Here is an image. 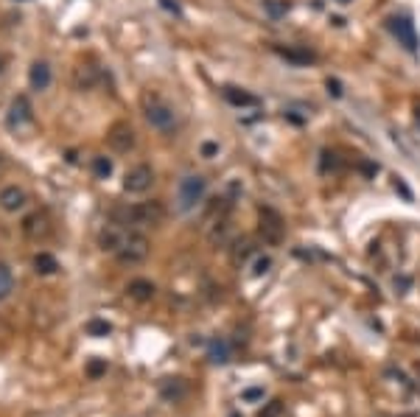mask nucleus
<instances>
[{
  "label": "nucleus",
  "mask_w": 420,
  "mask_h": 417,
  "mask_svg": "<svg viewBox=\"0 0 420 417\" xmlns=\"http://www.w3.org/2000/svg\"><path fill=\"white\" fill-rule=\"evenodd\" d=\"M165 216H168L165 204L151 199V202H138L132 207H123V211L115 213V222L129 230H146V227H160Z\"/></svg>",
  "instance_id": "f257e3e1"
},
{
  "label": "nucleus",
  "mask_w": 420,
  "mask_h": 417,
  "mask_svg": "<svg viewBox=\"0 0 420 417\" xmlns=\"http://www.w3.org/2000/svg\"><path fill=\"white\" fill-rule=\"evenodd\" d=\"M143 115H146V120L151 123V127L157 132H162V135H171L177 129V112H174V107L168 104L165 98L154 96V93L143 96Z\"/></svg>",
  "instance_id": "f03ea898"
},
{
  "label": "nucleus",
  "mask_w": 420,
  "mask_h": 417,
  "mask_svg": "<svg viewBox=\"0 0 420 417\" xmlns=\"http://www.w3.org/2000/svg\"><path fill=\"white\" fill-rule=\"evenodd\" d=\"M151 253V244L149 238L140 233V230H126L120 246L115 249V258L123 264V266H135V264H143Z\"/></svg>",
  "instance_id": "7ed1b4c3"
},
{
  "label": "nucleus",
  "mask_w": 420,
  "mask_h": 417,
  "mask_svg": "<svg viewBox=\"0 0 420 417\" xmlns=\"http://www.w3.org/2000/svg\"><path fill=\"white\" fill-rule=\"evenodd\" d=\"M204 191H207V180L199 177V174H191L180 182V191H177V211L180 213H191L193 207L204 199Z\"/></svg>",
  "instance_id": "20e7f679"
},
{
  "label": "nucleus",
  "mask_w": 420,
  "mask_h": 417,
  "mask_svg": "<svg viewBox=\"0 0 420 417\" xmlns=\"http://www.w3.org/2000/svg\"><path fill=\"white\" fill-rule=\"evenodd\" d=\"M258 235L264 244L269 246H277L286 235V224H283V216L272 207H261V222H258Z\"/></svg>",
  "instance_id": "39448f33"
},
{
  "label": "nucleus",
  "mask_w": 420,
  "mask_h": 417,
  "mask_svg": "<svg viewBox=\"0 0 420 417\" xmlns=\"http://www.w3.org/2000/svg\"><path fill=\"white\" fill-rule=\"evenodd\" d=\"M20 233L28 238V241H45V238H51V233H54V222H51V216L45 213V211H34V213H28V216H23V222H20Z\"/></svg>",
  "instance_id": "423d86ee"
},
{
  "label": "nucleus",
  "mask_w": 420,
  "mask_h": 417,
  "mask_svg": "<svg viewBox=\"0 0 420 417\" xmlns=\"http://www.w3.org/2000/svg\"><path fill=\"white\" fill-rule=\"evenodd\" d=\"M151 182H154V171L149 169L146 162H140V165H135V169L126 171V177H123V191H126V193H146V191L151 188Z\"/></svg>",
  "instance_id": "0eeeda50"
},
{
  "label": "nucleus",
  "mask_w": 420,
  "mask_h": 417,
  "mask_svg": "<svg viewBox=\"0 0 420 417\" xmlns=\"http://www.w3.org/2000/svg\"><path fill=\"white\" fill-rule=\"evenodd\" d=\"M6 120H9V127H12V129H23L25 123H31V120H34V109H31V101H28L25 96H17V98L12 101V107H9V115H6Z\"/></svg>",
  "instance_id": "6e6552de"
},
{
  "label": "nucleus",
  "mask_w": 420,
  "mask_h": 417,
  "mask_svg": "<svg viewBox=\"0 0 420 417\" xmlns=\"http://www.w3.org/2000/svg\"><path fill=\"white\" fill-rule=\"evenodd\" d=\"M107 143H109V149H115V151H129V149L135 146V132H132V127H129V123H115V127L107 132Z\"/></svg>",
  "instance_id": "1a4fd4ad"
},
{
  "label": "nucleus",
  "mask_w": 420,
  "mask_h": 417,
  "mask_svg": "<svg viewBox=\"0 0 420 417\" xmlns=\"http://www.w3.org/2000/svg\"><path fill=\"white\" fill-rule=\"evenodd\" d=\"M25 202H28V193L23 188H17V185H9V188L0 191V211H6V213L23 211Z\"/></svg>",
  "instance_id": "9d476101"
},
{
  "label": "nucleus",
  "mask_w": 420,
  "mask_h": 417,
  "mask_svg": "<svg viewBox=\"0 0 420 417\" xmlns=\"http://www.w3.org/2000/svg\"><path fill=\"white\" fill-rule=\"evenodd\" d=\"M390 31L398 36L401 45H406L409 51H417V34H414V28H412V23L406 17H392L390 20Z\"/></svg>",
  "instance_id": "9b49d317"
},
{
  "label": "nucleus",
  "mask_w": 420,
  "mask_h": 417,
  "mask_svg": "<svg viewBox=\"0 0 420 417\" xmlns=\"http://www.w3.org/2000/svg\"><path fill=\"white\" fill-rule=\"evenodd\" d=\"M28 85L36 93H42V90L51 87V67H48V62H34L31 65V70H28Z\"/></svg>",
  "instance_id": "f8f14e48"
},
{
  "label": "nucleus",
  "mask_w": 420,
  "mask_h": 417,
  "mask_svg": "<svg viewBox=\"0 0 420 417\" xmlns=\"http://www.w3.org/2000/svg\"><path fill=\"white\" fill-rule=\"evenodd\" d=\"M230 235H233L230 216H219V219H213V224H210V233H207L210 244H213V246H224V244L230 241Z\"/></svg>",
  "instance_id": "ddd939ff"
},
{
  "label": "nucleus",
  "mask_w": 420,
  "mask_h": 417,
  "mask_svg": "<svg viewBox=\"0 0 420 417\" xmlns=\"http://www.w3.org/2000/svg\"><path fill=\"white\" fill-rule=\"evenodd\" d=\"M154 283L151 280H143V277H138V280H132L129 286H126V295H129L132 300H138V303H149V300H154Z\"/></svg>",
  "instance_id": "4468645a"
},
{
  "label": "nucleus",
  "mask_w": 420,
  "mask_h": 417,
  "mask_svg": "<svg viewBox=\"0 0 420 417\" xmlns=\"http://www.w3.org/2000/svg\"><path fill=\"white\" fill-rule=\"evenodd\" d=\"M96 81H98L96 67H90V65L76 67V73H73V85H76V90H93Z\"/></svg>",
  "instance_id": "2eb2a0df"
},
{
  "label": "nucleus",
  "mask_w": 420,
  "mask_h": 417,
  "mask_svg": "<svg viewBox=\"0 0 420 417\" xmlns=\"http://www.w3.org/2000/svg\"><path fill=\"white\" fill-rule=\"evenodd\" d=\"M224 98H227L233 107H252V109L258 107V98H255V96L246 93V90H238V87H227V90H224Z\"/></svg>",
  "instance_id": "dca6fc26"
},
{
  "label": "nucleus",
  "mask_w": 420,
  "mask_h": 417,
  "mask_svg": "<svg viewBox=\"0 0 420 417\" xmlns=\"http://www.w3.org/2000/svg\"><path fill=\"white\" fill-rule=\"evenodd\" d=\"M277 54H280L286 62H291V65H308V62H314V54L306 51V48H297V45H291V48H277Z\"/></svg>",
  "instance_id": "f3484780"
},
{
  "label": "nucleus",
  "mask_w": 420,
  "mask_h": 417,
  "mask_svg": "<svg viewBox=\"0 0 420 417\" xmlns=\"http://www.w3.org/2000/svg\"><path fill=\"white\" fill-rule=\"evenodd\" d=\"M207 359L213 364H227L230 361V345L224 339H213L210 348H207Z\"/></svg>",
  "instance_id": "a211bd4d"
},
{
  "label": "nucleus",
  "mask_w": 420,
  "mask_h": 417,
  "mask_svg": "<svg viewBox=\"0 0 420 417\" xmlns=\"http://www.w3.org/2000/svg\"><path fill=\"white\" fill-rule=\"evenodd\" d=\"M34 269H36V275H56L59 261H56L51 253H39V255L34 258Z\"/></svg>",
  "instance_id": "6ab92c4d"
},
{
  "label": "nucleus",
  "mask_w": 420,
  "mask_h": 417,
  "mask_svg": "<svg viewBox=\"0 0 420 417\" xmlns=\"http://www.w3.org/2000/svg\"><path fill=\"white\" fill-rule=\"evenodd\" d=\"M12 291H14V275L3 261H0V303H3Z\"/></svg>",
  "instance_id": "aec40b11"
},
{
  "label": "nucleus",
  "mask_w": 420,
  "mask_h": 417,
  "mask_svg": "<svg viewBox=\"0 0 420 417\" xmlns=\"http://www.w3.org/2000/svg\"><path fill=\"white\" fill-rule=\"evenodd\" d=\"M252 253H255V249H252V244H249L246 238H238V241L233 244V253H230V255H233V264H238V266H241V264H244V261H246Z\"/></svg>",
  "instance_id": "412c9836"
},
{
  "label": "nucleus",
  "mask_w": 420,
  "mask_h": 417,
  "mask_svg": "<svg viewBox=\"0 0 420 417\" xmlns=\"http://www.w3.org/2000/svg\"><path fill=\"white\" fill-rule=\"evenodd\" d=\"M261 6H264V12H266L272 20H280V17H286V12H288V3H286V0H261Z\"/></svg>",
  "instance_id": "4be33fe9"
},
{
  "label": "nucleus",
  "mask_w": 420,
  "mask_h": 417,
  "mask_svg": "<svg viewBox=\"0 0 420 417\" xmlns=\"http://www.w3.org/2000/svg\"><path fill=\"white\" fill-rule=\"evenodd\" d=\"M93 174H96L98 180H107V177L112 174V160H109V157H96V160H93Z\"/></svg>",
  "instance_id": "5701e85b"
},
{
  "label": "nucleus",
  "mask_w": 420,
  "mask_h": 417,
  "mask_svg": "<svg viewBox=\"0 0 420 417\" xmlns=\"http://www.w3.org/2000/svg\"><path fill=\"white\" fill-rule=\"evenodd\" d=\"M258 417H286V406H283V400H269V403L258 411Z\"/></svg>",
  "instance_id": "b1692460"
},
{
  "label": "nucleus",
  "mask_w": 420,
  "mask_h": 417,
  "mask_svg": "<svg viewBox=\"0 0 420 417\" xmlns=\"http://www.w3.org/2000/svg\"><path fill=\"white\" fill-rule=\"evenodd\" d=\"M272 269V258L269 255H258L255 261H252V277H261Z\"/></svg>",
  "instance_id": "393cba45"
},
{
  "label": "nucleus",
  "mask_w": 420,
  "mask_h": 417,
  "mask_svg": "<svg viewBox=\"0 0 420 417\" xmlns=\"http://www.w3.org/2000/svg\"><path fill=\"white\" fill-rule=\"evenodd\" d=\"M109 330H112V325L104 322V319H90L87 322V333H90V336H107Z\"/></svg>",
  "instance_id": "a878e982"
},
{
  "label": "nucleus",
  "mask_w": 420,
  "mask_h": 417,
  "mask_svg": "<svg viewBox=\"0 0 420 417\" xmlns=\"http://www.w3.org/2000/svg\"><path fill=\"white\" fill-rule=\"evenodd\" d=\"M319 169H322L325 174H328V171H336V169H339V157H336V151H322Z\"/></svg>",
  "instance_id": "bb28decb"
},
{
  "label": "nucleus",
  "mask_w": 420,
  "mask_h": 417,
  "mask_svg": "<svg viewBox=\"0 0 420 417\" xmlns=\"http://www.w3.org/2000/svg\"><path fill=\"white\" fill-rule=\"evenodd\" d=\"M241 400H246V403L264 400V387H246V389L241 392Z\"/></svg>",
  "instance_id": "cd10ccee"
},
{
  "label": "nucleus",
  "mask_w": 420,
  "mask_h": 417,
  "mask_svg": "<svg viewBox=\"0 0 420 417\" xmlns=\"http://www.w3.org/2000/svg\"><path fill=\"white\" fill-rule=\"evenodd\" d=\"M104 372H107V361L104 359H93L87 364V375H90V378H98V375H104Z\"/></svg>",
  "instance_id": "c85d7f7f"
},
{
  "label": "nucleus",
  "mask_w": 420,
  "mask_h": 417,
  "mask_svg": "<svg viewBox=\"0 0 420 417\" xmlns=\"http://www.w3.org/2000/svg\"><path fill=\"white\" fill-rule=\"evenodd\" d=\"M182 392H185V389H182L180 378H174V384H165V387H162V395H165V398H174V400H177Z\"/></svg>",
  "instance_id": "c756f323"
},
{
  "label": "nucleus",
  "mask_w": 420,
  "mask_h": 417,
  "mask_svg": "<svg viewBox=\"0 0 420 417\" xmlns=\"http://www.w3.org/2000/svg\"><path fill=\"white\" fill-rule=\"evenodd\" d=\"M216 154H219V146L216 143H202V157L210 160V157H216Z\"/></svg>",
  "instance_id": "7c9ffc66"
},
{
  "label": "nucleus",
  "mask_w": 420,
  "mask_h": 417,
  "mask_svg": "<svg viewBox=\"0 0 420 417\" xmlns=\"http://www.w3.org/2000/svg\"><path fill=\"white\" fill-rule=\"evenodd\" d=\"M328 93L339 98V96H342V85H339V81H336V78H328Z\"/></svg>",
  "instance_id": "2f4dec72"
},
{
  "label": "nucleus",
  "mask_w": 420,
  "mask_h": 417,
  "mask_svg": "<svg viewBox=\"0 0 420 417\" xmlns=\"http://www.w3.org/2000/svg\"><path fill=\"white\" fill-rule=\"evenodd\" d=\"M409 286H412V280H409V277H406V275H401V277H395V288H398V291H401V295H403V291H406V288H409Z\"/></svg>",
  "instance_id": "473e14b6"
},
{
  "label": "nucleus",
  "mask_w": 420,
  "mask_h": 417,
  "mask_svg": "<svg viewBox=\"0 0 420 417\" xmlns=\"http://www.w3.org/2000/svg\"><path fill=\"white\" fill-rule=\"evenodd\" d=\"M361 171H364L367 177H375V171H378V165H372V162H361Z\"/></svg>",
  "instance_id": "72a5a7b5"
},
{
  "label": "nucleus",
  "mask_w": 420,
  "mask_h": 417,
  "mask_svg": "<svg viewBox=\"0 0 420 417\" xmlns=\"http://www.w3.org/2000/svg\"><path fill=\"white\" fill-rule=\"evenodd\" d=\"M6 169H9V162H6V157H3V154H0V177L6 174Z\"/></svg>",
  "instance_id": "f704fd0d"
},
{
  "label": "nucleus",
  "mask_w": 420,
  "mask_h": 417,
  "mask_svg": "<svg viewBox=\"0 0 420 417\" xmlns=\"http://www.w3.org/2000/svg\"><path fill=\"white\" fill-rule=\"evenodd\" d=\"M336 3H350V0H336Z\"/></svg>",
  "instance_id": "c9c22d12"
},
{
  "label": "nucleus",
  "mask_w": 420,
  "mask_h": 417,
  "mask_svg": "<svg viewBox=\"0 0 420 417\" xmlns=\"http://www.w3.org/2000/svg\"><path fill=\"white\" fill-rule=\"evenodd\" d=\"M406 417H414V414H406Z\"/></svg>",
  "instance_id": "e433bc0d"
}]
</instances>
